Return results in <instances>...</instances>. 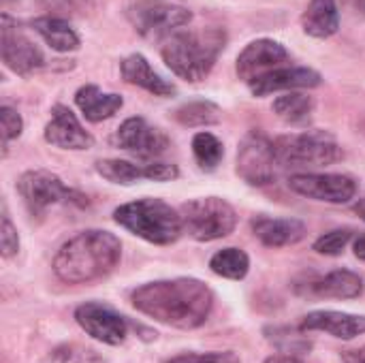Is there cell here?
<instances>
[{
  "label": "cell",
  "mask_w": 365,
  "mask_h": 363,
  "mask_svg": "<svg viewBox=\"0 0 365 363\" xmlns=\"http://www.w3.org/2000/svg\"><path fill=\"white\" fill-rule=\"evenodd\" d=\"M130 300L141 315L175 329L201 327L214 308V293L197 278L148 282L135 289Z\"/></svg>",
  "instance_id": "obj_1"
},
{
  "label": "cell",
  "mask_w": 365,
  "mask_h": 363,
  "mask_svg": "<svg viewBox=\"0 0 365 363\" xmlns=\"http://www.w3.org/2000/svg\"><path fill=\"white\" fill-rule=\"evenodd\" d=\"M122 257L120 240L101 229L71 237L53 259V274L66 285H90L115 270Z\"/></svg>",
  "instance_id": "obj_2"
},
{
  "label": "cell",
  "mask_w": 365,
  "mask_h": 363,
  "mask_svg": "<svg viewBox=\"0 0 365 363\" xmlns=\"http://www.w3.org/2000/svg\"><path fill=\"white\" fill-rule=\"evenodd\" d=\"M225 43L227 32L222 28L178 30L165 41L160 56L178 77L190 83H199L214 68L218 56L225 49Z\"/></svg>",
  "instance_id": "obj_3"
},
{
  "label": "cell",
  "mask_w": 365,
  "mask_h": 363,
  "mask_svg": "<svg viewBox=\"0 0 365 363\" xmlns=\"http://www.w3.org/2000/svg\"><path fill=\"white\" fill-rule=\"evenodd\" d=\"M113 220L133 235L156 246L173 244L184 231L182 216L169 203L150 197L115 208Z\"/></svg>",
  "instance_id": "obj_4"
},
{
  "label": "cell",
  "mask_w": 365,
  "mask_h": 363,
  "mask_svg": "<svg viewBox=\"0 0 365 363\" xmlns=\"http://www.w3.org/2000/svg\"><path fill=\"white\" fill-rule=\"evenodd\" d=\"M274 150L280 167H325L344 156L336 137L325 131L282 135L274 141Z\"/></svg>",
  "instance_id": "obj_5"
},
{
  "label": "cell",
  "mask_w": 365,
  "mask_h": 363,
  "mask_svg": "<svg viewBox=\"0 0 365 363\" xmlns=\"http://www.w3.org/2000/svg\"><path fill=\"white\" fill-rule=\"evenodd\" d=\"M180 216L184 231L197 242H214L227 237L237 225L235 210L218 197H201L186 201L180 208Z\"/></svg>",
  "instance_id": "obj_6"
},
{
  "label": "cell",
  "mask_w": 365,
  "mask_h": 363,
  "mask_svg": "<svg viewBox=\"0 0 365 363\" xmlns=\"http://www.w3.org/2000/svg\"><path fill=\"white\" fill-rule=\"evenodd\" d=\"M17 193L24 199V203H26V208H28V212L32 216H38L47 208H51L56 203H64V201L86 203L83 195L68 188L56 173L45 171V169L26 171L17 180Z\"/></svg>",
  "instance_id": "obj_7"
},
{
  "label": "cell",
  "mask_w": 365,
  "mask_h": 363,
  "mask_svg": "<svg viewBox=\"0 0 365 363\" xmlns=\"http://www.w3.org/2000/svg\"><path fill=\"white\" fill-rule=\"evenodd\" d=\"M126 17L143 39H169L182 26L190 24V9L165 2H137L126 9Z\"/></svg>",
  "instance_id": "obj_8"
},
{
  "label": "cell",
  "mask_w": 365,
  "mask_h": 363,
  "mask_svg": "<svg viewBox=\"0 0 365 363\" xmlns=\"http://www.w3.org/2000/svg\"><path fill=\"white\" fill-rule=\"evenodd\" d=\"M276 150L263 133H248L237 150V175L250 186H267L276 178Z\"/></svg>",
  "instance_id": "obj_9"
},
{
  "label": "cell",
  "mask_w": 365,
  "mask_h": 363,
  "mask_svg": "<svg viewBox=\"0 0 365 363\" xmlns=\"http://www.w3.org/2000/svg\"><path fill=\"white\" fill-rule=\"evenodd\" d=\"M0 51H2V62L15 75L30 77L32 73L45 66L43 51L19 30L17 21H13L6 13L2 15V26H0Z\"/></svg>",
  "instance_id": "obj_10"
},
{
  "label": "cell",
  "mask_w": 365,
  "mask_h": 363,
  "mask_svg": "<svg viewBox=\"0 0 365 363\" xmlns=\"http://www.w3.org/2000/svg\"><path fill=\"white\" fill-rule=\"evenodd\" d=\"M289 188L302 197L334 205L349 203L357 193L355 180L340 173H297L289 178Z\"/></svg>",
  "instance_id": "obj_11"
},
{
  "label": "cell",
  "mask_w": 365,
  "mask_h": 363,
  "mask_svg": "<svg viewBox=\"0 0 365 363\" xmlns=\"http://www.w3.org/2000/svg\"><path fill=\"white\" fill-rule=\"evenodd\" d=\"M77 325L94 340L118 347L128 336V323L122 315L101 302H86L75 310Z\"/></svg>",
  "instance_id": "obj_12"
},
{
  "label": "cell",
  "mask_w": 365,
  "mask_h": 363,
  "mask_svg": "<svg viewBox=\"0 0 365 363\" xmlns=\"http://www.w3.org/2000/svg\"><path fill=\"white\" fill-rule=\"evenodd\" d=\"M113 143L139 158H156L171 145L169 137L143 118H128L120 124Z\"/></svg>",
  "instance_id": "obj_13"
},
{
  "label": "cell",
  "mask_w": 365,
  "mask_h": 363,
  "mask_svg": "<svg viewBox=\"0 0 365 363\" xmlns=\"http://www.w3.org/2000/svg\"><path fill=\"white\" fill-rule=\"evenodd\" d=\"M291 60V53L287 51V47L274 39H257L252 43H248L244 47V51L237 56V75L250 83L255 77L265 75L274 68L287 66V62Z\"/></svg>",
  "instance_id": "obj_14"
},
{
  "label": "cell",
  "mask_w": 365,
  "mask_h": 363,
  "mask_svg": "<svg viewBox=\"0 0 365 363\" xmlns=\"http://www.w3.org/2000/svg\"><path fill=\"white\" fill-rule=\"evenodd\" d=\"M96 173L103 175L111 184L130 186L139 180H152V182H169L180 175L175 165L169 163H148V165H135L120 158H107L96 163Z\"/></svg>",
  "instance_id": "obj_15"
},
{
  "label": "cell",
  "mask_w": 365,
  "mask_h": 363,
  "mask_svg": "<svg viewBox=\"0 0 365 363\" xmlns=\"http://www.w3.org/2000/svg\"><path fill=\"white\" fill-rule=\"evenodd\" d=\"M45 141L62 150H88L94 145V137L64 105H56L51 109V120L45 126Z\"/></svg>",
  "instance_id": "obj_16"
},
{
  "label": "cell",
  "mask_w": 365,
  "mask_h": 363,
  "mask_svg": "<svg viewBox=\"0 0 365 363\" xmlns=\"http://www.w3.org/2000/svg\"><path fill=\"white\" fill-rule=\"evenodd\" d=\"M321 86V75L308 66H280L265 75L255 77L248 88L255 96H267L280 90H299V88H317Z\"/></svg>",
  "instance_id": "obj_17"
},
{
  "label": "cell",
  "mask_w": 365,
  "mask_h": 363,
  "mask_svg": "<svg viewBox=\"0 0 365 363\" xmlns=\"http://www.w3.org/2000/svg\"><path fill=\"white\" fill-rule=\"evenodd\" d=\"M304 332H325L340 340H353L365 334V317L336 312V310H314L302 321Z\"/></svg>",
  "instance_id": "obj_18"
},
{
  "label": "cell",
  "mask_w": 365,
  "mask_h": 363,
  "mask_svg": "<svg viewBox=\"0 0 365 363\" xmlns=\"http://www.w3.org/2000/svg\"><path fill=\"white\" fill-rule=\"evenodd\" d=\"M252 233L261 240V244L269 248H282L302 242L306 237V225L295 218L257 216L252 220Z\"/></svg>",
  "instance_id": "obj_19"
},
{
  "label": "cell",
  "mask_w": 365,
  "mask_h": 363,
  "mask_svg": "<svg viewBox=\"0 0 365 363\" xmlns=\"http://www.w3.org/2000/svg\"><path fill=\"white\" fill-rule=\"evenodd\" d=\"M120 73H122L126 83L143 88L154 96H173L175 94V86L169 83L167 79H163L141 53L126 56L120 62Z\"/></svg>",
  "instance_id": "obj_20"
},
{
  "label": "cell",
  "mask_w": 365,
  "mask_h": 363,
  "mask_svg": "<svg viewBox=\"0 0 365 363\" xmlns=\"http://www.w3.org/2000/svg\"><path fill=\"white\" fill-rule=\"evenodd\" d=\"M75 105L79 107V111L83 113L86 120L90 122H103L111 116H115L124 101L120 94L113 92H103L98 86L94 83H86L75 92Z\"/></svg>",
  "instance_id": "obj_21"
},
{
  "label": "cell",
  "mask_w": 365,
  "mask_h": 363,
  "mask_svg": "<svg viewBox=\"0 0 365 363\" xmlns=\"http://www.w3.org/2000/svg\"><path fill=\"white\" fill-rule=\"evenodd\" d=\"M304 32L314 39H329L340 28V13L336 0H310L302 15Z\"/></svg>",
  "instance_id": "obj_22"
},
{
  "label": "cell",
  "mask_w": 365,
  "mask_h": 363,
  "mask_svg": "<svg viewBox=\"0 0 365 363\" xmlns=\"http://www.w3.org/2000/svg\"><path fill=\"white\" fill-rule=\"evenodd\" d=\"M310 291L317 297H329V300H355L364 293V282L355 272L349 270H336L327 276L314 280L310 285Z\"/></svg>",
  "instance_id": "obj_23"
},
{
  "label": "cell",
  "mask_w": 365,
  "mask_h": 363,
  "mask_svg": "<svg viewBox=\"0 0 365 363\" xmlns=\"http://www.w3.org/2000/svg\"><path fill=\"white\" fill-rule=\"evenodd\" d=\"M38 34L41 39L56 51H75L79 47V34L73 30V26L62 19V17H51V15H45V17H36L32 19L30 24Z\"/></svg>",
  "instance_id": "obj_24"
},
{
  "label": "cell",
  "mask_w": 365,
  "mask_h": 363,
  "mask_svg": "<svg viewBox=\"0 0 365 363\" xmlns=\"http://www.w3.org/2000/svg\"><path fill=\"white\" fill-rule=\"evenodd\" d=\"M314 111V98L304 92H287L274 101V113L289 124H304Z\"/></svg>",
  "instance_id": "obj_25"
},
{
  "label": "cell",
  "mask_w": 365,
  "mask_h": 363,
  "mask_svg": "<svg viewBox=\"0 0 365 363\" xmlns=\"http://www.w3.org/2000/svg\"><path fill=\"white\" fill-rule=\"evenodd\" d=\"M210 270L216 276H222L229 280H242L246 278L250 270V259L240 248H222L210 259Z\"/></svg>",
  "instance_id": "obj_26"
},
{
  "label": "cell",
  "mask_w": 365,
  "mask_h": 363,
  "mask_svg": "<svg viewBox=\"0 0 365 363\" xmlns=\"http://www.w3.org/2000/svg\"><path fill=\"white\" fill-rule=\"evenodd\" d=\"M220 107L210 101H192L173 111V118L184 126H212L220 122Z\"/></svg>",
  "instance_id": "obj_27"
},
{
  "label": "cell",
  "mask_w": 365,
  "mask_h": 363,
  "mask_svg": "<svg viewBox=\"0 0 365 363\" xmlns=\"http://www.w3.org/2000/svg\"><path fill=\"white\" fill-rule=\"evenodd\" d=\"M192 154H195V160L201 169L212 171L220 165V160L225 156V148L216 135L203 131V133H197L192 137Z\"/></svg>",
  "instance_id": "obj_28"
},
{
  "label": "cell",
  "mask_w": 365,
  "mask_h": 363,
  "mask_svg": "<svg viewBox=\"0 0 365 363\" xmlns=\"http://www.w3.org/2000/svg\"><path fill=\"white\" fill-rule=\"evenodd\" d=\"M41 363H105L101 355L83 344H60L47 353V357Z\"/></svg>",
  "instance_id": "obj_29"
},
{
  "label": "cell",
  "mask_w": 365,
  "mask_h": 363,
  "mask_svg": "<svg viewBox=\"0 0 365 363\" xmlns=\"http://www.w3.org/2000/svg\"><path fill=\"white\" fill-rule=\"evenodd\" d=\"M353 237V231L351 229H336V231H329L325 235H321L317 242H314V250L319 255H325V257H338L344 252L346 244L351 242Z\"/></svg>",
  "instance_id": "obj_30"
},
{
  "label": "cell",
  "mask_w": 365,
  "mask_h": 363,
  "mask_svg": "<svg viewBox=\"0 0 365 363\" xmlns=\"http://www.w3.org/2000/svg\"><path fill=\"white\" fill-rule=\"evenodd\" d=\"M267 332L274 334V336H267L272 340V344L284 355H293V353H302V351L310 349V342L304 340L295 332H289V329H267Z\"/></svg>",
  "instance_id": "obj_31"
},
{
  "label": "cell",
  "mask_w": 365,
  "mask_h": 363,
  "mask_svg": "<svg viewBox=\"0 0 365 363\" xmlns=\"http://www.w3.org/2000/svg\"><path fill=\"white\" fill-rule=\"evenodd\" d=\"M163 363H242L233 351H212V353H182Z\"/></svg>",
  "instance_id": "obj_32"
},
{
  "label": "cell",
  "mask_w": 365,
  "mask_h": 363,
  "mask_svg": "<svg viewBox=\"0 0 365 363\" xmlns=\"http://www.w3.org/2000/svg\"><path fill=\"white\" fill-rule=\"evenodd\" d=\"M0 126H2V143L4 150L9 145V141L17 139L24 131V120L21 116L13 109V107H0Z\"/></svg>",
  "instance_id": "obj_33"
},
{
  "label": "cell",
  "mask_w": 365,
  "mask_h": 363,
  "mask_svg": "<svg viewBox=\"0 0 365 363\" xmlns=\"http://www.w3.org/2000/svg\"><path fill=\"white\" fill-rule=\"evenodd\" d=\"M2 257H13L19 250V237H17V229L13 227L9 214H2Z\"/></svg>",
  "instance_id": "obj_34"
},
{
  "label": "cell",
  "mask_w": 365,
  "mask_h": 363,
  "mask_svg": "<svg viewBox=\"0 0 365 363\" xmlns=\"http://www.w3.org/2000/svg\"><path fill=\"white\" fill-rule=\"evenodd\" d=\"M342 362L365 363V347H361V349H355V351H344V353H342Z\"/></svg>",
  "instance_id": "obj_35"
},
{
  "label": "cell",
  "mask_w": 365,
  "mask_h": 363,
  "mask_svg": "<svg viewBox=\"0 0 365 363\" xmlns=\"http://www.w3.org/2000/svg\"><path fill=\"white\" fill-rule=\"evenodd\" d=\"M353 248H355V257H357V259H361V261H365V233H361V235L355 240Z\"/></svg>",
  "instance_id": "obj_36"
},
{
  "label": "cell",
  "mask_w": 365,
  "mask_h": 363,
  "mask_svg": "<svg viewBox=\"0 0 365 363\" xmlns=\"http://www.w3.org/2000/svg\"><path fill=\"white\" fill-rule=\"evenodd\" d=\"M265 363H304L302 359H297L295 355H276V357H269Z\"/></svg>",
  "instance_id": "obj_37"
},
{
  "label": "cell",
  "mask_w": 365,
  "mask_h": 363,
  "mask_svg": "<svg viewBox=\"0 0 365 363\" xmlns=\"http://www.w3.org/2000/svg\"><path fill=\"white\" fill-rule=\"evenodd\" d=\"M353 210H355V214H359L361 220H365V199H359V201L353 205Z\"/></svg>",
  "instance_id": "obj_38"
}]
</instances>
